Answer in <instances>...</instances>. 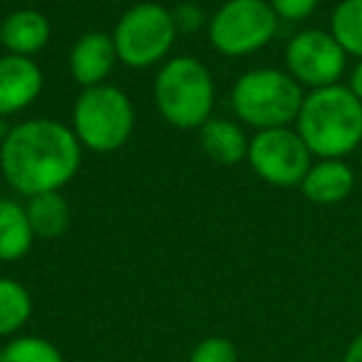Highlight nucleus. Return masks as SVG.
Segmentation results:
<instances>
[{"label": "nucleus", "instance_id": "obj_1", "mask_svg": "<svg viewBox=\"0 0 362 362\" xmlns=\"http://www.w3.org/2000/svg\"><path fill=\"white\" fill-rule=\"evenodd\" d=\"M82 161L75 132L52 119H28L13 127L0 144V169L25 197L60 192Z\"/></svg>", "mask_w": 362, "mask_h": 362}, {"label": "nucleus", "instance_id": "obj_2", "mask_svg": "<svg viewBox=\"0 0 362 362\" xmlns=\"http://www.w3.org/2000/svg\"><path fill=\"white\" fill-rule=\"evenodd\" d=\"M298 134L310 154L340 159L362 141V100L345 85H330L305 95L298 112Z\"/></svg>", "mask_w": 362, "mask_h": 362}, {"label": "nucleus", "instance_id": "obj_3", "mask_svg": "<svg viewBox=\"0 0 362 362\" xmlns=\"http://www.w3.org/2000/svg\"><path fill=\"white\" fill-rule=\"evenodd\" d=\"M161 117L179 129H197L211 119L214 80L197 57H171L154 82Z\"/></svg>", "mask_w": 362, "mask_h": 362}, {"label": "nucleus", "instance_id": "obj_4", "mask_svg": "<svg viewBox=\"0 0 362 362\" xmlns=\"http://www.w3.org/2000/svg\"><path fill=\"white\" fill-rule=\"evenodd\" d=\"M300 85L288 72L281 70H251L236 82L231 95V105L238 119L246 124L263 129H278L288 127L298 119L303 107Z\"/></svg>", "mask_w": 362, "mask_h": 362}, {"label": "nucleus", "instance_id": "obj_5", "mask_svg": "<svg viewBox=\"0 0 362 362\" xmlns=\"http://www.w3.org/2000/svg\"><path fill=\"white\" fill-rule=\"evenodd\" d=\"M72 132L87 149L100 154L115 151L134 132V107L119 87H87L75 102Z\"/></svg>", "mask_w": 362, "mask_h": 362}, {"label": "nucleus", "instance_id": "obj_6", "mask_svg": "<svg viewBox=\"0 0 362 362\" xmlns=\"http://www.w3.org/2000/svg\"><path fill=\"white\" fill-rule=\"evenodd\" d=\"M174 13L156 3H139L119 18L115 28L117 57L129 67H151L169 55L176 37Z\"/></svg>", "mask_w": 362, "mask_h": 362}, {"label": "nucleus", "instance_id": "obj_7", "mask_svg": "<svg viewBox=\"0 0 362 362\" xmlns=\"http://www.w3.org/2000/svg\"><path fill=\"white\" fill-rule=\"evenodd\" d=\"M278 16L266 0H228L209 25L211 45L221 55L243 57L258 52L273 40Z\"/></svg>", "mask_w": 362, "mask_h": 362}, {"label": "nucleus", "instance_id": "obj_8", "mask_svg": "<svg viewBox=\"0 0 362 362\" xmlns=\"http://www.w3.org/2000/svg\"><path fill=\"white\" fill-rule=\"evenodd\" d=\"M310 149L300 134L288 127L263 129L248 144V164L266 184L281 189L300 187L310 171Z\"/></svg>", "mask_w": 362, "mask_h": 362}, {"label": "nucleus", "instance_id": "obj_9", "mask_svg": "<svg viewBox=\"0 0 362 362\" xmlns=\"http://www.w3.org/2000/svg\"><path fill=\"white\" fill-rule=\"evenodd\" d=\"M347 52L340 42L325 30H303L288 42L286 65L288 75L298 85H308L313 90L337 85L345 72Z\"/></svg>", "mask_w": 362, "mask_h": 362}, {"label": "nucleus", "instance_id": "obj_10", "mask_svg": "<svg viewBox=\"0 0 362 362\" xmlns=\"http://www.w3.org/2000/svg\"><path fill=\"white\" fill-rule=\"evenodd\" d=\"M42 92V70L23 55L0 57V117L30 107Z\"/></svg>", "mask_w": 362, "mask_h": 362}, {"label": "nucleus", "instance_id": "obj_11", "mask_svg": "<svg viewBox=\"0 0 362 362\" xmlns=\"http://www.w3.org/2000/svg\"><path fill=\"white\" fill-rule=\"evenodd\" d=\"M117 57V47L112 35L105 33H87L75 42L70 52V72L75 77V82H80L82 87H97L105 85V80L110 77Z\"/></svg>", "mask_w": 362, "mask_h": 362}, {"label": "nucleus", "instance_id": "obj_12", "mask_svg": "<svg viewBox=\"0 0 362 362\" xmlns=\"http://www.w3.org/2000/svg\"><path fill=\"white\" fill-rule=\"evenodd\" d=\"M300 189L308 202L330 206L350 197L355 189V174L342 159H320L310 166Z\"/></svg>", "mask_w": 362, "mask_h": 362}, {"label": "nucleus", "instance_id": "obj_13", "mask_svg": "<svg viewBox=\"0 0 362 362\" xmlns=\"http://www.w3.org/2000/svg\"><path fill=\"white\" fill-rule=\"evenodd\" d=\"M0 42L11 55L30 57L50 42V23L37 11H16L0 23Z\"/></svg>", "mask_w": 362, "mask_h": 362}, {"label": "nucleus", "instance_id": "obj_14", "mask_svg": "<svg viewBox=\"0 0 362 362\" xmlns=\"http://www.w3.org/2000/svg\"><path fill=\"white\" fill-rule=\"evenodd\" d=\"M33 241L35 233L25 206L11 199H0V261H21L33 248Z\"/></svg>", "mask_w": 362, "mask_h": 362}, {"label": "nucleus", "instance_id": "obj_15", "mask_svg": "<svg viewBox=\"0 0 362 362\" xmlns=\"http://www.w3.org/2000/svg\"><path fill=\"white\" fill-rule=\"evenodd\" d=\"M248 144L243 129L228 119H209L202 127V149L216 164L231 166L248 156Z\"/></svg>", "mask_w": 362, "mask_h": 362}, {"label": "nucleus", "instance_id": "obj_16", "mask_svg": "<svg viewBox=\"0 0 362 362\" xmlns=\"http://www.w3.org/2000/svg\"><path fill=\"white\" fill-rule=\"evenodd\" d=\"M25 211L37 238H57L70 226V206L57 192L30 197Z\"/></svg>", "mask_w": 362, "mask_h": 362}, {"label": "nucleus", "instance_id": "obj_17", "mask_svg": "<svg viewBox=\"0 0 362 362\" xmlns=\"http://www.w3.org/2000/svg\"><path fill=\"white\" fill-rule=\"evenodd\" d=\"M33 313V298L25 286L0 278V337L16 335Z\"/></svg>", "mask_w": 362, "mask_h": 362}, {"label": "nucleus", "instance_id": "obj_18", "mask_svg": "<svg viewBox=\"0 0 362 362\" xmlns=\"http://www.w3.org/2000/svg\"><path fill=\"white\" fill-rule=\"evenodd\" d=\"M330 35L347 55L362 60V0H340L330 18Z\"/></svg>", "mask_w": 362, "mask_h": 362}, {"label": "nucleus", "instance_id": "obj_19", "mask_svg": "<svg viewBox=\"0 0 362 362\" xmlns=\"http://www.w3.org/2000/svg\"><path fill=\"white\" fill-rule=\"evenodd\" d=\"M3 362H65L57 345L45 337L23 335L3 347Z\"/></svg>", "mask_w": 362, "mask_h": 362}, {"label": "nucleus", "instance_id": "obj_20", "mask_svg": "<svg viewBox=\"0 0 362 362\" xmlns=\"http://www.w3.org/2000/svg\"><path fill=\"white\" fill-rule=\"evenodd\" d=\"M189 362H238V352L228 337L211 335L194 347Z\"/></svg>", "mask_w": 362, "mask_h": 362}, {"label": "nucleus", "instance_id": "obj_21", "mask_svg": "<svg viewBox=\"0 0 362 362\" xmlns=\"http://www.w3.org/2000/svg\"><path fill=\"white\" fill-rule=\"evenodd\" d=\"M271 8L276 11L278 18L283 21H305L313 11L317 8V0H268Z\"/></svg>", "mask_w": 362, "mask_h": 362}, {"label": "nucleus", "instance_id": "obj_22", "mask_svg": "<svg viewBox=\"0 0 362 362\" xmlns=\"http://www.w3.org/2000/svg\"><path fill=\"white\" fill-rule=\"evenodd\" d=\"M342 362H362V330L357 332L350 345H347L345 355H342Z\"/></svg>", "mask_w": 362, "mask_h": 362}, {"label": "nucleus", "instance_id": "obj_23", "mask_svg": "<svg viewBox=\"0 0 362 362\" xmlns=\"http://www.w3.org/2000/svg\"><path fill=\"white\" fill-rule=\"evenodd\" d=\"M350 87L352 92H355V97L357 100H362V60L355 65V70H352V75H350Z\"/></svg>", "mask_w": 362, "mask_h": 362}, {"label": "nucleus", "instance_id": "obj_24", "mask_svg": "<svg viewBox=\"0 0 362 362\" xmlns=\"http://www.w3.org/2000/svg\"><path fill=\"white\" fill-rule=\"evenodd\" d=\"M0 362H3V347H0Z\"/></svg>", "mask_w": 362, "mask_h": 362}]
</instances>
